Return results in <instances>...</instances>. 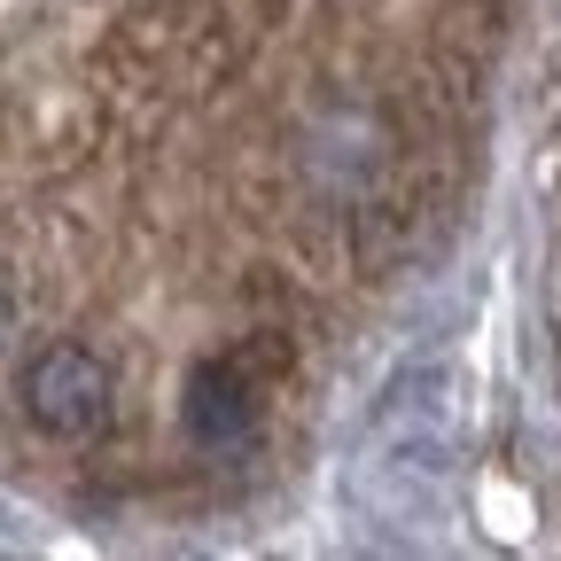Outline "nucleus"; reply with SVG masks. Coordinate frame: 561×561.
<instances>
[{
	"instance_id": "1",
	"label": "nucleus",
	"mask_w": 561,
	"mask_h": 561,
	"mask_svg": "<svg viewBox=\"0 0 561 561\" xmlns=\"http://www.w3.org/2000/svg\"><path fill=\"white\" fill-rule=\"evenodd\" d=\"M24 413L47 437H70V445L94 437L110 421V367L94 359V351H79V343L39 351V359L24 367Z\"/></svg>"
},
{
	"instance_id": "2",
	"label": "nucleus",
	"mask_w": 561,
	"mask_h": 561,
	"mask_svg": "<svg viewBox=\"0 0 561 561\" xmlns=\"http://www.w3.org/2000/svg\"><path fill=\"white\" fill-rule=\"evenodd\" d=\"M187 421H195V437H210V445H219V437H234V430H242V398L227 390V375H219V367H203V375H195V398H187Z\"/></svg>"
}]
</instances>
